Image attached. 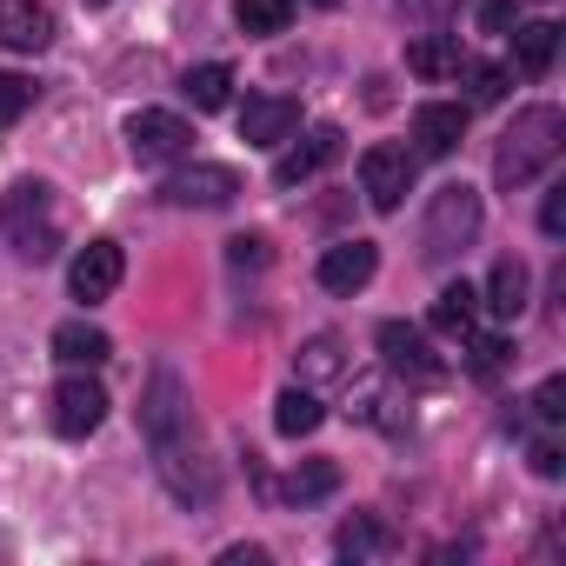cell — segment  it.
Masks as SVG:
<instances>
[{
    "instance_id": "cell-7",
    "label": "cell",
    "mask_w": 566,
    "mask_h": 566,
    "mask_svg": "<svg viewBox=\"0 0 566 566\" xmlns=\"http://www.w3.org/2000/svg\"><path fill=\"white\" fill-rule=\"evenodd\" d=\"M120 273H127V253L114 240H87L67 266V287H74V301H107L120 287Z\"/></svg>"
},
{
    "instance_id": "cell-38",
    "label": "cell",
    "mask_w": 566,
    "mask_h": 566,
    "mask_svg": "<svg viewBox=\"0 0 566 566\" xmlns=\"http://www.w3.org/2000/svg\"><path fill=\"white\" fill-rule=\"evenodd\" d=\"M87 8H107V0H87Z\"/></svg>"
},
{
    "instance_id": "cell-15",
    "label": "cell",
    "mask_w": 566,
    "mask_h": 566,
    "mask_svg": "<svg viewBox=\"0 0 566 566\" xmlns=\"http://www.w3.org/2000/svg\"><path fill=\"white\" fill-rule=\"evenodd\" d=\"M413 140H420L427 160H447V154L467 140V107H453V101H427V107H413Z\"/></svg>"
},
{
    "instance_id": "cell-14",
    "label": "cell",
    "mask_w": 566,
    "mask_h": 566,
    "mask_svg": "<svg viewBox=\"0 0 566 566\" xmlns=\"http://www.w3.org/2000/svg\"><path fill=\"white\" fill-rule=\"evenodd\" d=\"M174 207H227L240 193V174L233 167H180L167 187H160Z\"/></svg>"
},
{
    "instance_id": "cell-18",
    "label": "cell",
    "mask_w": 566,
    "mask_h": 566,
    "mask_svg": "<svg viewBox=\"0 0 566 566\" xmlns=\"http://www.w3.org/2000/svg\"><path fill=\"white\" fill-rule=\"evenodd\" d=\"M407 67H413L420 81H447V74H460V67H467L460 34H420V41L407 48Z\"/></svg>"
},
{
    "instance_id": "cell-1",
    "label": "cell",
    "mask_w": 566,
    "mask_h": 566,
    "mask_svg": "<svg viewBox=\"0 0 566 566\" xmlns=\"http://www.w3.org/2000/svg\"><path fill=\"white\" fill-rule=\"evenodd\" d=\"M559 140H566V114L559 107H520L513 127H506V140H500V154H493V180L500 187L539 180L559 160Z\"/></svg>"
},
{
    "instance_id": "cell-19",
    "label": "cell",
    "mask_w": 566,
    "mask_h": 566,
    "mask_svg": "<svg viewBox=\"0 0 566 566\" xmlns=\"http://www.w3.org/2000/svg\"><path fill=\"white\" fill-rule=\"evenodd\" d=\"M107 354H114V340H107L101 327H87V321L54 327V360H67V367H101Z\"/></svg>"
},
{
    "instance_id": "cell-37",
    "label": "cell",
    "mask_w": 566,
    "mask_h": 566,
    "mask_svg": "<svg viewBox=\"0 0 566 566\" xmlns=\"http://www.w3.org/2000/svg\"><path fill=\"white\" fill-rule=\"evenodd\" d=\"M314 8H340V0H314Z\"/></svg>"
},
{
    "instance_id": "cell-23",
    "label": "cell",
    "mask_w": 566,
    "mask_h": 566,
    "mask_svg": "<svg viewBox=\"0 0 566 566\" xmlns=\"http://www.w3.org/2000/svg\"><path fill=\"white\" fill-rule=\"evenodd\" d=\"M233 21H240V34H253V41H266V34H287V21H294V0H233Z\"/></svg>"
},
{
    "instance_id": "cell-13",
    "label": "cell",
    "mask_w": 566,
    "mask_h": 566,
    "mask_svg": "<svg viewBox=\"0 0 566 566\" xmlns=\"http://www.w3.org/2000/svg\"><path fill=\"white\" fill-rule=\"evenodd\" d=\"M54 41V14L48 0H0V48L14 54H41Z\"/></svg>"
},
{
    "instance_id": "cell-17",
    "label": "cell",
    "mask_w": 566,
    "mask_h": 566,
    "mask_svg": "<svg viewBox=\"0 0 566 566\" xmlns=\"http://www.w3.org/2000/svg\"><path fill=\"white\" fill-rule=\"evenodd\" d=\"M526 301H533V266H526L520 253L493 260V280H486V307H493L500 321H520V314H526Z\"/></svg>"
},
{
    "instance_id": "cell-10",
    "label": "cell",
    "mask_w": 566,
    "mask_h": 566,
    "mask_svg": "<svg viewBox=\"0 0 566 566\" xmlns=\"http://www.w3.org/2000/svg\"><path fill=\"white\" fill-rule=\"evenodd\" d=\"M154 453H160V480H167V486H174V493H180L187 506H193V500H200V506L213 500V486H220V480H213V467L200 460V447H187V433L160 440Z\"/></svg>"
},
{
    "instance_id": "cell-31",
    "label": "cell",
    "mask_w": 566,
    "mask_h": 566,
    "mask_svg": "<svg viewBox=\"0 0 566 566\" xmlns=\"http://www.w3.org/2000/svg\"><path fill=\"white\" fill-rule=\"evenodd\" d=\"M526 460H533V473H539V480H559V473H566V447H559L553 433H546V440H533V453H526Z\"/></svg>"
},
{
    "instance_id": "cell-28",
    "label": "cell",
    "mask_w": 566,
    "mask_h": 566,
    "mask_svg": "<svg viewBox=\"0 0 566 566\" xmlns=\"http://www.w3.org/2000/svg\"><path fill=\"white\" fill-rule=\"evenodd\" d=\"M506 354H513V347H506L500 334H473V340H467V367H473L480 380H493V374L506 367Z\"/></svg>"
},
{
    "instance_id": "cell-22",
    "label": "cell",
    "mask_w": 566,
    "mask_h": 566,
    "mask_svg": "<svg viewBox=\"0 0 566 566\" xmlns=\"http://www.w3.org/2000/svg\"><path fill=\"white\" fill-rule=\"evenodd\" d=\"M321 420H327V407H321V400H314L307 387H287V394H280V400H273V427H280V433H287V440H301V433H314Z\"/></svg>"
},
{
    "instance_id": "cell-26",
    "label": "cell",
    "mask_w": 566,
    "mask_h": 566,
    "mask_svg": "<svg viewBox=\"0 0 566 566\" xmlns=\"http://www.w3.org/2000/svg\"><path fill=\"white\" fill-rule=\"evenodd\" d=\"M334 486H340V467H334V460H307V467H294V480H287L294 500H321V493H334Z\"/></svg>"
},
{
    "instance_id": "cell-27",
    "label": "cell",
    "mask_w": 566,
    "mask_h": 566,
    "mask_svg": "<svg viewBox=\"0 0 566 566\" xmlns=\"http://www.w3.org/2000/svg\"><path fill=\"white\" fill-rule=\"evenodd\" d=\"M34 94H41V87H34L28 74H0V127H14V120L34 107Z\"/></svg>"
},
{
    "instance_id": "cell-6",
    "label": "cell",
    "mask_w": 566,
    "mask_h": 566,
    "mask_svg": "<svg viewBox=\"0 0 566 566\" xmlns=\"http://www.w3.org/2000/svg\"><path fill=\"white\" fill-rule=\"evenodd\" d=\"M101 420H107V387H101V380L74 374V380L54 387V433H61V440H87Z\"/></svg>"
},
{
    "instance_id": "cell-32",
    "label": "cell",
    "mask_w": 566,
    "mask_h": 566,
    "mask_svg": "<svg viewBox=\"0 0 566 566\" xmlns=\"http://www.w3.org/2000/svg\"><path fill=\"white\" fill-rule=\"evenodd\" d=\"M533 413H539V420H566V380H559V374H553V380H539Z\"/></svg>"
},
{
    "instance_id": "cell-4",
    "label": "cell",
    "mask_w": 566,
    "mask_h": 566,
    "mask_svg": "<svg viewBox=\"0 0 566 566\" xmlns=\"http://www.w3.org/2000/svg\"><path fill=\"white\" fill-rule=\"evenodd\" d=\"M127 147H134V160H187L193 127L167 107H140V114H127Z\"/></svg>"
},
{
    "instance_id": "cell-34",
    "label": "cell",
    "mask_w": 566,
    "mask_h": 566,
    "mask_svg": "<svg viewBox=\"0 0 566 566\" xmlns=\"http://www.w3.org/2000/svg\"><path fill=\"white\" fill-rule=\"evenodd\" d=\"M539 227H546L553 240L566 233V187H553V193H546V207H539Z\"/></svg>"
},
{
    "instance_id": "cell-5",
    "label": "cell",
    "mask_w": 566,
    "mask_h": 566,
    "mask_svg": "<svg viewBox=\"0 0 566 566\" xmlns=\"http://www.w3.org/2000/svg\"><path fill=\"white\" fill-rule=\"evenodd\" d=\"M360 187L380 213H394L407 193H413V154L407 147H367L360 154Z\"/></svg>"
},
{
    "instance_id": "cell-11",
    "label": "cell",
    "mask_w": 566,
    "mask_h": 566,
    "mask_svg": "<svg viewBox=\"0 0 566 566\" xmlns=\"http://www.w3.org/2000/svg\"><path fill=\"white\" fill-rule=\"evenodd\" d=\"M374 273H380V247L374 240H334L321 253V287L327 294H360Z\"/></svg>"
},
{
    "instance_id": "cell-24",
    "label": "cell",
    "mask_w": 566,
    "mask_h": 566,
    "mask_svg": "<svg viewBox=\"0 0 566 566\" xmlns=\"http://www.w3.org/2000/svg\"><path fill=\"white\" fill-rule=\"evenodd\" d=\"M227 94H233V67L207 61V67H193V74H187V101H193L200 114H220V107H227Z\"/></svg>"
},
{
    "instance_id": "cell-8",
    "label": "cell",
    "mask_w": 566,
    "mask_h": 566,
    "mask_svg": "<svg viewBox=\"0 0 566 566\" xmlns=\"http://www.w3.org/2000/svg\"><path fill=\"white\" fill-rule=\"evenodd\" d=\"M301 127V101L294 94H253L240 107V140L247 147H280V140H294Z\"/></svg>"
},
{
    "instance_id": "cell-16",
    "label": "cell",
    "mask_w": 566,
    "mask_h": 566,
    "mask_svg": "<svg viewBox=\"0 0 566 566\" xmlns=\"http://www.w3.org/2000/svg\"><path fill=\"white\" fill-rule=\"evenodd\" d=\"M327 160H340V127H334V120H327V127H314L301 147L280 154V160H273V180H280V187H301V180H314Z\"/></svg>"
},
{
    "instance_id": "cell-12",
    "label": "cell",
    "mask_w": 566,
    "mask_h": 566,
    "mask_svg": "<svg viewBox=\"0 0 566 566\" xmlns=\"http://www.w3.org/2000/svg\"><path fill=\"white\" fill-rule=\"evenodd\" d=\"M380 354H387V367L407 374V380H440V374H447V360L433 354V340H427L420 327H407V321H387V327H380Z\"/></svg>"
},
{
    "instance_id": "cell-25",
    "label": "cell",
    "mask_w": 566,
    "mask_h": 566,
    "mask_svg": "<svg viewBox=\"0 0 566 566\" xmlns=\"http://www.w3.org/2000/svg\"><path fill=\"white\" fill-rule=\"evenodd\" d=\"M340 374H347L340 340H334V334H314V340L301 347V380H340Z\"/></svg>"
},
{
    "instance_id": "cell-33",
    "label": "cell",
    "mask_w": 566,
    "mask_h": 566,
    "mask_svg": "<svg viewBox=\"0 0 566 566\" xmlns=\"http://www.w3.org/2000/svg\"><path fill=\"white\" fill-rule=\"evenodd\" d=\"M380 546V526L374 520H347L340 526V553H374Z\"/></svg>"
},
{
    "instance_id": "cell-2",
    "label": "cell",
    "mask_w": 566,
    "mask_h": 566,
    "mask_svg": "<svg viewBox=\"0 0 566 566\" xmlns=\"http://www.w3.org/2000/svg\"><path fill=\"white\" fill-rule=\"evenodd\" d=\"M0 233L21 260H54L61 253V207L48 180H14L0 193Z\"/></svg>"
},
{
    "instance_id": "cell-9",
    "label": "cell",
    "mask_w": 566,
    "mask_h": 566,
    "mask_svg": "<svg viewBox=\"0 0 566 566\" xmlns=\"http://www.w3.org/2000/svg\"><path fill=\"white\" fill-rule=\"evenodd\" d=\"M140 427H147L154 447L174 440V433H187V387H180L174 367H160V374L147 380V394H140Z\"/></svg>"
},
{
    "instance_id": "cell-29",
    "label": "cell",
    "mask_w": 566,
    "mask_h": 566,
    "mask_svg": "<svg viewBox=\"0 0 566 566\" xmlns=\"http://www.w3.org/2000/svg\"><path fill=\"white\" fill-rule=\"evenodd\" d=\"M227 260H233V266H253V273H260V266L273 260V253H266V233H233V240H227Z\"/></svg>"
},
{
    "instance_id": "cell-3",
    "label": "cell",
    "mask_w": 566,
    "mask_h": 566,
    "mask_svg": "<svg viewBox=\"0 0 566 566\" xmlns=\"http://www.w3.org/2000/svg\"><path fill=\"white\" fill-rule=\"evenodd\" d=\"M473 233H480V193L467 180L440 187L433 207H427V227H420V253L427 260H453V253L473 247Z\"/></svg>"
},
{
    "instance_id": "cell-20",
    "label": "cell",
    "mask_w": 566,
    "mask_h": 566,
    "mask_svg": "<svg viewBox=\"0 0 566 566\" xmlns=\"http://www.w3.org/2000/svg\"><path fill=\"white\" fill-rule=\"evenodd\" d=\"M440 334H473V321H480V294L467 287V280H453V287H440L433 294V314H427Z\"/></svg>"
},
{
    "instance_id": "cell-21",
    "label": "cell",
    "mask_w": 566,
    "mask_h": 566,
    "mask_svg": "<svg viewBox=\"0 0 566 566\" xmlns=\"http://www.w3.org/2000/svg\"><path fill=\"white\" fill-rule=\"evenodd\" d=\"M553 54H559V28H553V21H526V28H513V61H520V74H546Z\"/></svg>"
},
{
    "instance_id": "cell-36",
    "label": "cell",
    "mask_w": 566,
    "mask_h": 566,
    "mask_svg": "<svg viewBox=\"0 0 566 566\" xmlns=\"http://www.w3.org/2000/svg\"><path fill=\"white\" fill-rule=\"evenodd\" d=\"M266 559V546H227L220 553V566H260Z\"/></svg>"
},
{
    "instance_id": "cell-30",
    "label": "cell",
    "mask_w": 566,
    "mask_h": 566,
    "mask_svg": "<svg viewBox=\"0 0 566 566\" xmlns=\"http://www.w3.org/2000/svg\"><path fill=\"white\" fill-rule=\"evenodd\" d=\"M467 81H473V101L493 107V101H506V81H513V74H506V67H467Z\"/></svg>"
},
{
    "instance_id": "cell-35",
    "label": "cell",
    "mask_w": 566,
    "mask_h": 566,
    "mask_svg": "<svg viewBox=\"0 0 566 566\" xmlns=\"http://www.w3.org/2000/svg\"><path fill=\"white\" fill-rule=\"evenodd\" d=\"M480 28H486V34H506V28H513V0H486V8H480Z\"/></svg>"
}]
</instances>
